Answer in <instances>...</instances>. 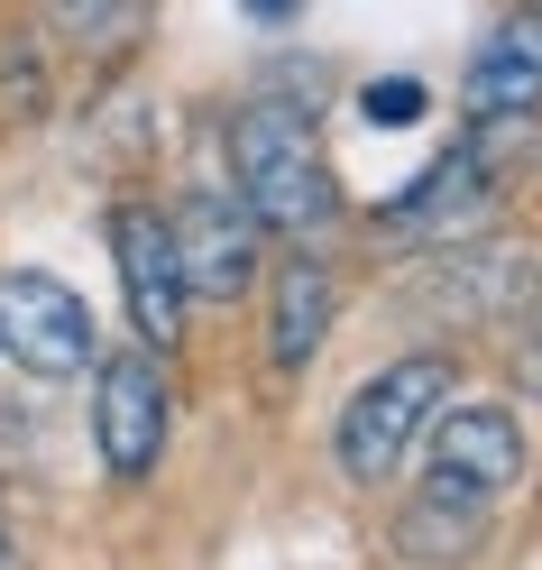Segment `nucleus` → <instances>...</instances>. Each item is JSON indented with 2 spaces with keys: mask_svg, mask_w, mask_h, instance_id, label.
Returning <instances> with one entry per match:
<instances>
[{
  "mask_svg": "<svg viewBox=\"0 0 542 570\" xmlns=\"http://www.w3.org/2000/svg\"><path fill=\"white\" fill-rule=\"evenodd\" d=\"M515 470H524L515 414H496V405L432 414V497H469V507H487L496 488H515Z\"/></svg>",
  "mask_w": 542,
  "mask_h": 570,
  "instance_id": "nucleus-7",
  "label": "nucleus"
},
{
  "mask_svg": "<svg viewBox=\"0 0 542 570\" xmlns=\"http://www.w3.org/2000/svg\"><path fill=\"white\" fill-rule=\"evenodd\" d=\"M487 533V507H469V497H423V507L395 524V543H405L414 561H469Z\"/></svg>",
  "mask_w": 542,
  "mask_h": 570,
  "instance_id": "nucleus-11",
  "label": "nucleus"
},
{
  "mask_svg": "<svg viewBox=\"0 0 542 570\" xmlns=\"http://www.w3.org/2000/svg\"><path fill=\"white\" fill-rule=\"evenodd\" d=\"M56 10H65V19H120L129 0H56Z\"/></svg>",
  "mask_w": 542,
  "mask_h": 570,
  "instance_id": "nucleus-13",
  "label": "nucleus"
},
{
  "mask_svg": "<svg viewBox=\"0 0 542 570\" xmlns=\"http://www.w3.org/2000/svg\"><path fill=\"white\" fill-rule=\"evenodd\" d=\"M322 341H332V267L322 258H285L276 267V313H267V360L276 377H304L322 360Z\"/></svg>",
  "mask_w": 542,
  "mask_h": 570,
  "instance_id": "nucleus-9",
  "label": "nucleus"
},
{
  "mask_svg": "<svg viewBox=\"0 0 542 570\" xmlns=\"http://www.w3.org/2000/svg\"><path fill=\"white\" fill-rule=\"evenodd\" d=\"M515 377H524L533 396H542V341H524V360H515Z\"/></svg>",
  "mask_w": 542,
  "mask_h": 570,
  "instance_id": "nucleus-14",
  "label": "nucleus"
},
{
  "mask_svg": "<svg viewBox=\"0 0 542 570\" xmlns=\"http://www.w3.org/2000/svg\"><path fill=\"white\" fill-rule=\"evenodd\" d=\"M92 350H101V323H92V304L65 276H38V267L0 276V360L10 368H28V377H83Z\"/></svg>",
  "mask_w": 542,
  "mask_h": 570,
  "instance_id": "nucleus-3",
  "label": "nucleus"
},
{
  "mask_svg": "<svg viewBox=\"0 0 542 570\" xmlns=\"http://www.w3.org/2000/svg\"><path fill=\"white\" fill-rule=\"evenodd\" d=\"M423 83L414 75H386V83H368V92H358V120H368V129H414L423 120Z\"/></svg>",
  "mask_w": 542,
  "mask_h": 570,
  "instance_id": "nucleus-12",
  "label": "nucleus"
},
{
  "mask_svg": "<svg viewBox=\"0 0 542 570\" xmlns=\"http://www.w3.org/2000/svg\"><path fill=\"white\" fill-rule=\"evenodd\" d=\"M166 368L157 350H120L101 360V396H92V442H101V470L111 479H157L166 460Z\"/></svg>",
  "mask_w": 542,
  "mask_h": 570,
  "instance_id": "nucleus-4",
  "label": "nucleus"
},
{
  "mask_svg": "<svg viewBox=\"0 0 542 570\" xmlns=\"http://www.w3.org/2000/svg\"><path fill=\"white\" fill-rule=\"evenodd\" d=\"M248 10H258V19H295L304 0H248Z\"/></svg>",
  "mask_w": 542,
  "mask_h": 570,
  "instance_id": "nucleus-15",
  "label": "nucleus"
},
{
  "mask_svg": "<svg viewBox=\"0 0 542 570\" xmlns=\"http://www.w3.org/2000/svg\"><path fill=\"white\" fill-rule=\"evenodd\" d=\"M479 203H487V166L442 157L405 203H386V230H460V222H479Z\"/></svg>",
  "mask_w": 542,
  "mask_h": 570,
  "instance_id": "nucleus-10",
  "label": "nucleus"
},
{
  "mask_svg": "<svg viewBox=\"0 0 542 570\" xmlns=\"http://www.w3.org/2000/svg\"><path fill=\"white\" fill-rule=\"evenodd\" d=\"M230 185L258 212V230H322L341 212L332 157H322V138L295 101H248L230 120Z\"/></svg>",
  "mask_w": 542,
  "mask_h": 570,
  "instance_id": "nucleus-1",
  "label": "nucleus"
},
{
  "mask_svg": "<svg viewBox=\"0 0 542 570\" xmlns=\"http://www.w3.org/2000/svg\"><path fill=\"white\" fill-rule=\"evenodd\" d=\"M451 386H460V377H451L442 350H414V360H395V368H377V377H358V386H349V405H341V423H332L341 470H349L358 488H377L395 460L414 451V433L442 414Z\"/></svg>",
  "mask_w": 542,
  "mask_h": 570,
  "instance_id": "nucleus-2",
  "label": "nucleus"
},
{
  "mask_svg": "<svg viewBox=\"0 0 542 570\" xmlns=\"http://www.w3.org/2000/svg\"><path fill=\"white\" fill-rule=\"evenodd\" d=\"M460 111H469V129H487V120H542V19H505L496 38L469 56Z\"/></svg>",
  "mask_w": 542,
  "mask_h": 570,
  "instance_id": "nucleus-8",
  "label": "nucleus"
},
{
  "mask_svg": "<svg viewBox=\"0 0 542 570\" xmlns=\"http://www.w3.org/2000/svg\"><path fill=\"white\" fill-rule=\"evenodd\" d=\"M0 570H10V515H0Z\"/></svg>",
  "mask_w": 542,
  "mask_h": 570,
  "instance_id": "nucleus-16",
  "label": "nucleus"
},
{
  "mask_svg": "<svg viewBox=\"0 0 542 570\" xmlns=\"http://www.w3.org/2000/svg\"><path fill=\"white\" fill-rule=\"evenodd\" d=\"M111 258H120V285H129V323L148 350H166L185 332V267H175V230L157 222L148 203H120L111 212Z\"/></svg>",
  "mask_w": 542,
  "mask_h": 570,
  "instance_id": "nucleus-6",
  "label": "nucleus"
},
{
  "mask_svg": "<svg viewBox=\"0 0 542 570\" xmlns=\"http://www.w3.org/2000/svg\"><path fill=\"white\" fill-rule=\"evenodd\" d=\"M175 267H185V295L203 304H239L248 285H258V212H248L239 194H194L185 212H175Z\"/></svg>",
  "mask_w": 542,
  "mask_h": 570,
  "instance_id": "nucleus-5",
  "label": "nucleus"
}]
</instances>
